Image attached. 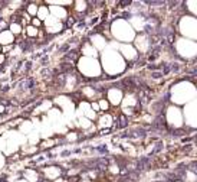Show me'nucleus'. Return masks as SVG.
<instances>
[{"mask_svg":"<svg viewBox=\"0 0 197 182\" xmlns=\"http://www.w3.org/2000/svg\"><path fill=\"white\" fill-rule=\"evenodd\" d=\"M161 149H163V143H157V146L153 150V153H158V152H161Z\"/></svg>","mask_w":197,"mask_h":182,"instance_id":"f03ea898","label":"nucleus"},{"mask_svg":"<svg viewBox=\"0 0 197 182\" xmlns=\"http://www.w3.org/2000/svg\"><path fill=\"white\" fill-rule=\"evenodd\" d=\"M78 58V52L76 51H69V54L65 55V59H76Z\"/></svg>","mask_w":197,"mask_h":182,"instance_id":"f257e3e1","label":"nucleus"},{"mask_svg":"<svg viewBox=\"0 0 197 182\" xmlns=\"http://www.w3.org/2000/svg\"><path fill=\"white\" fill-rule=\"evenodd\" d=\"M161 75H163L161 72H153V74H151V77H153V78H160Z\"/></svg>","mask_w":197,"mask_h":182,"instance_id":"7ed1b4c3","label":"nucleus"}]
</instances>
